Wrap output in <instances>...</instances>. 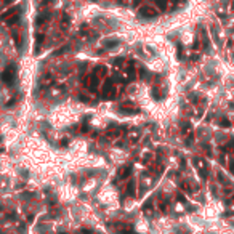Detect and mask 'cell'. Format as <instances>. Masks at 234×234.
Returning <instances> with one entry per match:
<instances>
[{"mask_svg": "<svg viewBox=\"0 0 234 234\" xmlns=\"http://www.w3.org/2000/svg\"><path fill=\"white\" fill-rule=\"evenodd\" d=\"M101 96L103 98H114L116 96V88H114V83H112L111 79H108L103 85V91H101Z\"/></svg>", "mask_w": 234, "mask_h": 234, "instance_id": "obj_2", "label": "cell"}, {"mask_svg": "<svg viewBox=\"0 0 234 234\" xmlns=\"http://www.w3.org/2000/svg\"><path fill=\"white\" fill-rule=\"evenodd\" d=\"M11 2H15V0H7V3H11Z\"/></svg>", "mask_w": 234, "mask_h": 234, "instance_id": "obj_17", "label": "cell"}, {"mask_svg": "<svg viewBox=\"0 0 234 234\" xmlns=\"http://www.w3.org/2000/svg\"><path fill=\"white\" fill-rule=\"evenodd\" d=\"M130 173H132V165H128V167H125V168H124V170H122V172H120V175H119V176H120V178H127V176H128Z\"/></svg>", "mask_w": 234, "mask_h": 234, "instance_id": "obj_10", "label": "cell"}, {"mask_svg": "<svg viewBox=\"0 0 234 234\" xmlns=\"http://www.w3.org/2000/svg\"><path fill=\"white\" fill-rule=\"evenodd\" d=\"M39 39L35 40V51H39V46L42 45V42H43V35H37Z\"/></svg>", "mask_w": 234, "mask_h": 234, "instance_id": "obj_12", "label": "cell"}, {"mask_svg": "<svg viewBox=\"0 0 234 234\" xmlns=\"http://www.w3.org/2000/svg\"><path fill=\"white\" fill-rule=\"evenodd\" d=\"M156 3L161 7V10H165V7H167V0H156Z\"/></svg>", "mask_w": 234, "mask_h": 234, "instance_id": "obj_13", "label": "cell"}, {"mask_svg": "<svg viewBox=\"0 0 234 234\" xmlns=\"http://www.w3.org/2000/svg\"><path fill=\"white\" fill-rule=\"evenodd\" d=\"M82 234H96V232L91 229H82Z\"/></svg>", "mask_w": 234, "mask_h": 234, "instance_id": "obj_16", "label": "cell"}, {"mask_svg": "<svg viewBox=\"0 0 234 234\" xmlns=\"http://www.w3.org/2000/svg\"><path fill=\"white\" fill-rule=\"evenodd\" d=\"M173 2H178V0H173Z\"/></svg>", "mask_w": 234, "mask_h": 234, "instance_id": "obj_18", "label": "cell"}, {"mask_svg": "<svg viewBox=\"0 0 234 234\" xmlns=\"http://www.w3.org/2000/svg\"><path fill=\"white\" fill-rule=\"evenodd\" d=\"M56 0H42V5H50V3H55Z\"/></svg>", "mask_w": 234, "mask_h": 234, "instance_id": "obj_15", "label": "cell"}, {"mask_svg": "<svg viewBox=\"0 0 234 234\" xmlns=\"http://www.w3.org/2000/svg\"><path fill=\"white\" fill-rule=\"evenodd\" d=\"M93 2H96V0H93Z\"/></svg>", "mask_w": 234, "mask_h": 234, "instance_id": "obj_19", "label": "cell"}, {"mask_svg": "<svg viewBox=\"0 0 234 234\" xmlns=\"http://www.w3.org/2000/svg\"><path fill=\"white\" fill-rule=\"evenodd\" d=\"M116 228L120 234H135V228L132 224H127V223H117Z\"/></svg>", "mask_w": 234, "mask_h": 234, "instance_id": "obj_4", "label": "cell"}, {"mask_svg": "<svg viewBox=\"0 0 234 234\" xmlns=\"http://www.w3.org/2000/svg\"><path fill=\"white\" fill-rule=\"evenodd\" d=\"M135 188H136V184H135V180H130L127 183V188H125V194L130 196V197H133L135 196Z\"/></svg>", "mask_w": 234, "mask_h": 234, "instance_id": "obj_7", "label": "cell"}, {"mask_svg": "<svg viewBox=\"0 0 234 234\" xmlns=\"http://www.w3.org/2000/svg\"><path fill=\"white\" fill-rule=\"evenodd\" d=\"M135 68H133V63L130 61L128 63V80H135Z\"/></svg>", "mask_w": 234, "mask_h": 234, "instance_id": "obj_9", "label": "cell"}, {"mask_svg": "<svg viewBox=\"0 0 234 234\" xmlns=\"http://www.w3.org/2000/svg\"><path fill=\"white\" fill-rule=\"evenodd\" d=\"M85 85L90 88V91H96V88H98V76H90V79L85 80Z\"/></svg>", "mask_w": 234, "mask_h": 234, "instance_id": "obj_6", "label": "cell"}, {"mask_svg": "<svg viewBox=\"0 0 234 234\" xmlns=\"http://www.w3.org/2000/svg\"><path fill=\"white\" fill-rule=\"evenodd\" d=\"M48 20H50V13L48 11H46V13H40L39 16L35 18V24L37 26H43V23L48 21Z\"/></svg>", "mask_w": 234, "mask_h": 234, "instance_id": "obj_8", "label": "cell"}, {"mask_svg": "<svg viewBox=\"0 0 234 234\" xmlns=\"http://www.w3.org/2000/svg\"><path fill=\"white\" fill-rule=\"evenodd\" d=\"M119 45V40H106L104 42V46L106 48H114V46Z\"/></svg>", "mask_w": 234, "mask_h": 234, "instance_id": "obj_11", "label": "cell"}, {"mask_svg": "<svg viewBox=\"0 0 234 234\" xmlns=\"http://www.w3.org/2000/svg\"><path fill=\"white\" fill-rule=\"evenodd\" d=\"M138 15L141 16V18H156L157 16V11L154 10L152 7H143V8H139L138 10Z\"/></svg>", "mask_w": 234, "mask_h": 234, "instance_id": "obj_3", "label": "cell"}, {"mask_svg": "<svg viewBox=\"0 0 234 234\" xmlns=\"http://www.w3.org/2000/svg\"><path fill=\"white\" fill-rule=\"evenodd\" d=\"M16 15H20V7H16V8H10V10H7L5 13H2V15H0V20H2V21H5V20H8V18H13V16H16Z\"/></svg>", "mask_w": 234, "mask_h": 234, "instance_id": "obj_5", "label": "cell"}, {"mask_svg": "<svg viewBox=\"0 0 234 234\" xmlns=\"http://www.w3.org/2000/svg\"><path fill=\"white\" fill-rule=\"evenodd\" d=\"M106 72V68L101 66V68H96V74H104Z\"/></svg>", "mask_w": 234, "mask_h": 234, "instance_id": "obj_14", "label": "cell"}, {"mask_svg": "<svg viewBox=\"0 0 234 234\" xmlns=\"http://www.w3.org/2000/svg\"><path fill=\"white\" fill-rule=\"evenodd\" d=\"M0 79H2V82H5L7 85H11V83L15 82V79H16V66H8L2 72Z\"/></svg>", "mask_w": 234, "mask_h": 234, "instance_id": "obj_1", "label": "cell"}]
</instances>
